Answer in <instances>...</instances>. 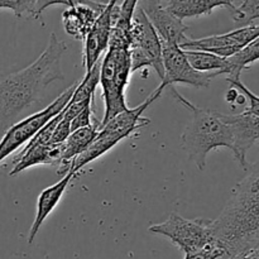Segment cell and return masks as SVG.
<instances>
[{
    "mask_svg": "<svg viewBox=\"0 0 259 259\" xmlns=\"http://www.w3.org/2000/svg\"><path fill=\"white\" fill-rule=\"evenodd\" d=\"M186 108L192 111L194 116L182 132L181 147L197 168L202 171L206 166L207 154L212 149L224 147L232 151V131L219 111L200 109L190 101Z\"/></svg>",
    "mask_w": 259,
    "mask_h": 259,
    "instance_id": "3957f363",
    "label": "cell"
},
{
    "mask_svg": "<svg viewBox=\"0 0 259 259\" xmlns=\"http://www.w3.org/2000/svg\"><path fill=\"white\" fill-rule=\"evenodd\" d=\"M259 37V25H244L224 34L209 35L199 39H187L180 46L185 51H205L220 57H232L243 47Z\"/></svg>",
    "mask_w": 259,
    "mask_h": 259,
    "instance_id": "9c48e42d",
    "label": "cell"
},
{
    "mask_svg": "<svg viewBox=\"0 0 259 259\" xmlns=\"http://www.w3.org/2000/svg\"><path fill=\"white\" fill-rule=\"evenodd\" d=\"M71 134V121L67 120L62 116V119L60 120V123L56 126L55 132H53L52 139H51V143L52 144H61L65 143L66 139L68 138V136Z\"/></svg>",
    "mask_w": 259,
    "mask_h": 259,
    "instance_id": "d4e9b609",
    "label": "cell"
},
{
    "mask_svg": "<svg viewBox=\"0 0 259 259\" xmlns=\"http://www.w3.org/2000/svg\"><path fill=\"white\" fill-rule=\"evenodd\" d=\"M77 83L78 82H73L70 88L66 89L53 103L46 106L45 109H42L38 113L27 116L23 120L17 121V123L13 124L10 128H8L5 131L4 136H3L2 141H0V163L5 158H8L10 154L18 151L20 147L27 144L33 138V136L47 121L55 118L57 114H60L67 106L71 98H72V94L75 91Z\"/></svg>",
    "mask_w": 259,
    "mask_h": 259,
    "instance_id": "8992f818",
    "label": "cell"
},
{
    "mask_svg": "<svg viewBox=\"0 0 259 259\" xmlns=\"http://www.w3.org/2000/svg\"><path fill=\"white\" fill-rule=\"evenodd\" d=\"M35 2L37 0H0V9H10L15 17L34 18Z\"/></svg>",
    "mask_w": 259,
    "mask_h": 259,
    "instance_id": "7402d4cb",
    "label": "cell"
},
{
    "mask_svg": "<svg viewBox=\"0 0 259 259\" xmlns=\"http://www.w3.org/2000/svg\"><path fill=\"white\" fill-rule=\"evenodd\" d=\"M93 111L94 105H89L86 106L81 113H78L77 115L71 120V132L90 125V124L93 123V121H91V119H93Z\"/></svg>",
    "mask_w": 259,
    "mask_h": 259,
    "instance_id": "484cf974",
    "label": "cell"
},
{
    "mask_svg": "<svg viewBox=\"0 0 259 259\" xmlns=\"http://www.w3.org/2000/svg\"><path fill=\"white\" fill-rule=\"evenodd\" d=\"M66 50V42L52 33L47 47L34 62L18 72L0 76V132L10 128L23 111L39 103L51 83L63 80Z\"/></svg>",
    "mask_w": 259,
    "mask_h": 259,
    "instance_id": "6da1fadb",
    "label": "cell"
},
{
    "mask_svg": "<svg viewBox=\"0 0 259 259\" xmlns=\"http://www.w3.org/2000/svg\"><path fill=\"white\" fill-rule=\"evenodd\" d=\"M230 14L235 23L249 25L253 20L259 19V0H242L239 7Z\"/></svg>",
    "mask_w": 259,
    "mask_h": 259,
    "instance_id": "44dd1931",
    "label": "cell"
},
{
    "mask_svg": "<svg viewBox=\"0 0 259 259\" xmlns=\"http://www.w3.org/2000/svg\"><path fill=\"white\" fill-rule=\"evenodd\" d=\"M227 81L230 83L232 88L238 89V90H239L240 93L247 98V100L249 101V106H248V109L245 111H248V113L253 114V115L258 116L259 118V96L255 95L254 93H252V91H250L249 89H248L247 86L240 81V78L227 77Z\"/></svg>",
    "mask_w": 259,
    "mask_h": 259,
    "instance_id": "cb8c5ba5",
    "label": "cell"
},
{
    "mask_svg": "<svg viewBox=\"0 0 259 259\" xmlns=\"http://www.w3.org/2000/svg\"><path fill=\"white\" fill-rule=\"evenodd\" d=\"M132 75L129 50L108 48L100 62L99 83L103 90L105 111L100 126L108 123L119 113L128 109L125 101V89Z\"/></svg>",
    "mask_w": 259,
    "mask_h": 259,
    "instance_id": "277c9868",
    "label": "cell"
},
{
    "mask_svg": "<svg viewBox=\"0 0 259 259\" xmlns=\"http://www.w3.org/2000/svg\"><path fill=\"white\" fill-rule=\"evenodd\" d=\"M162 61H163L164 88H169L174 83L194 86V88H209L212 78L217 77V72H200L196 71L186 58L184 50L179 46L166 45L162 42Z\"/></svg>",
    "mask_w": 259,
    "mask_h": 259,
    "instance_id": "ba28073f",
    "label": "cell"
},
{
    "mask_svg": "<svg viewBox=\"0 0 259 259\" xmlns=\"http://www.w3.org/2000/svg\"><path fill=\"white\" fill-rule=\"evenodd\" d=\"M63 153V143L61 144H25L20 153L15 157L14 167L10 171L9 176H17L20 172L25 171L38 164H51L60 166Z\"/></svg>",
    "mask_w": 259,
    "mask_h": 259,
    "instance_id": "5bb4252c",
    "label": "cell"
},
{
    "mask_svg": "<svg viewBox=\"0 0 259 259\" xmlns=\"http://www.w3.org/2000/svg\"><path fill=\"white\" fill-rule=\"evenodd\" d=\"M132 72L146 67H152L163 80V61H162V40L143 10L137 7L131 28Z\"/></svg>",
    "mask_w": 259,
    "mask_h": 259,
    "instance_id": "5b68a950",
    "label": "cell"
},
{
    "mask_svg": "<svg viewBox=\"0 0 259 259\" xmlns=\"http://www.w3.org/2000/svg\"><path fill=\"white\" fill-rule=\"evenodd\" d=\"M105 4L77 0L73 7L67 8L62 14L63 28L66 33L75 39L83 42Z\"/></svg>",
    "mask_w": 259,
    "mask_h": 259,
    "instance_id": "4fadbf2b",
    "label": "cell"
},
{
    "mask_svg": "<svg viewBox=\"0 0 259 259\" xmlns=\"http://www.w3.org/2000/svg\"><path fill=\"white\" fill-rule=\"evenodd\" d=\"M99 76H100V62L96 63L90 72L85 73L82 80L77 83L72 94L70 104L82 103L86 100H94V94L99 85Z\"/></svg>",
    "mask_w": 259,
    "mask_h": 259,
    "instance_id": "ffe728a7",
    "label": "cell"
},
{
    "mask_svg": "<svg viewBox=\"0 0 259 259\" xmlns=\"http://www.w3.org/2000/svg\"><path fill=\"white\" fill-rule=\"evenodd\" d=\"M116 4L118 0H108L83 40V66L86 73L93 70L94 66L100 60L101 55L108 50Z\"/></svg>",
    "mask_w": 259,
    "mask_h": 259,
    "instance_id": "30bf717a",
    "label": "cell"
},
{
    "mask_svg": "<svg viewBox=\"0 0 259 259\" xmlns=\"http://www.w3.org/2000/svg\"><path fill=\"white\" fill-rule=\"evenodd\" d=\"M75 177V175L72 172H68L66 174L62 179L58 182H56L52 186L47 187V189L43 190L40 192V195L38 196L37 200V212H35L34 222H33L32 227L29 229V234H28V244H33L35 237H37L38 232H39L40 227L45 223V220L47 219L48 215L56 209V206L58 205V202L62 199L63 194L67 190L68 185H70L71 180Z\"/></svg>",
    "mask_w": 259,
    "mask_h": 259,
    "instance_id": "9a60e30c",
    "label": "cell"
},
{
    "mask_svg": "<svg viewBox=\"0 0 259 259\" xmlns=\"http://www.w3.org/2000/svg\"><path fill=\"white\" fill-rule=\"evenodd\" d=\"M159 2H163V0H159Z\"/></svg>",
    "mask_w": 259,
    "mask_h": 259,
    "instance_id": "f546056e",
    "label": "cell"
},
{
    "mask_svg": "<svg viewBox=\"0 0 259 259\" xmlns=\"http://www.w3.org/2000/svg\"><path fill=\"white\" fill-rule=\"evenodd\" d=\"M167 10L179 19L196 18L211 14L215 8H227L230 13L235 10L234 0H163Z\"/></svg>",
    "mask_w": 259,
    "mask_h": 259,
    "instance_id": "2e32d148",
    "label": "cell"
},
{
    "mask_svg": "<svg viewBox=\"0 0 259 259\" xmlns=\"http://www.w3.org/2000/svg\"><path fill=\"white\" fill-rule=\"evenodd\" d=\"M259 60V37L255 38L245 47H243L239 52L227 58V67L224 73H227L230 78H240V73L243 70L249 67V65Z\"/></svg>",
    "mask_w": 259,
    "mask_h": 259,
    "instance_id": "ac0fdd59",
    "label": "cell"
},
{
    "mask_svg": "<svg viewBox=\"0 0 259 259\" xmlns=\"http://www.w3.org/2000/svg\"><path fill=\"white\" fill-rule=\"evenodd\" d=\"M77 3V0H37L35 2V9H34V18L38 19L40 18V14L47 9L48 7H52V5H66V7L71 8Z\"/></svg>",
    "mask_w": 259,
    "mask_h": 259,
    "instance_id": "4316f807",
    "label": "cell"
},
{
    "mask_svg": "<svg viewBox=\"0 0 259 259\" xmlns=\"http://www.w3.org/2000/svg\"><path fill=\"white\" fill-rule=\"evenodd\" d=\"M99 129H100V123H99L98 120H94V123H91L89 126L76 129V131L71 132L68 138L66 139V142L63 143L62 159H61V163L57 169L58 175H63V176H65L66 174L70 172L71 161H72L76 156L82 153V152L90 146V143L94 141V138L98 136Z\"/></svg>",
    "mask_w": 259,
    "mask_h": 259,
    "instance_id": "e0dca14e",
    "label": "cell"
},
{
    "mask_svg": "<svg viewBox=\"0 0 259 259\" xmlns=\"http://www.w3.org/2000/svg\"><path fill=\"white\" fill-rule=\"evenodd\" d=\"M139 8L147 15L163 43L180 47L189 39L185 34L189 30V27L169 10H167L159 0H142Z\"/></svg>",
    "mask_w": 259,
    "mask_h": 259,
    "instance_id": "7c38bea8",
    "label": "cell"
},
{
    "mask_svg": "<svg viewBox=\"0 0 259 259\" xmlns=\"http://www.w3.org/2000/svg\"><path fill=\"white\" fill-rule=\"evenodd\" d=\"M220 116L232 131L233 156L242 168L248 169L249 163L247 161V153L259 139V118L248 111L234 115L220 113Z\"/></svg>",
    "mask_w": 259,
    "mask_h": 259,
    "instance_id": "8fae6325",
    "label": "cell"
},
{
    "mask_svg": "<svg viewBox=\"0 0 259 259\" xmlns=\"http://www.w3.org/2000/svg\"><path fill=\"white\" fill-rule=\"evenodd\" d=\"M228 259H259V244L244 250V252L239 253V254L233 255V257Z\"/></svg>",
    "mask_w": 259,
    "mask_h": 259,
    "instance_id": "83f0119b",
    "label": "cell"
},
{
    "mask_svg": "<svg viewBox=\"0 0 259 259\" xmlns=\"http://www.w3.org/2000/svg\"><path fill=\"white\" fill-rule=\"evenodd\" d=\"M185 259H225V250L217 242H214L195 252L186 253Z\"/></svg>",
    "mask_w": 259,
    "mask_h": 259,
    "instance_id": "603a6c76",
    "label": "cell"
},
{
    "mask_svg": "<svg viewBox=\"0 0 259 259\" xmlns=\"http://www.w3.org/2000/svg\"><path fill=\"white\" fill-rule=\"evenodd\" d=\"M148 230L168 238L185 254L215 242L211 232V220H189L176 212H172L166 222L149 227Z\"/></svg>",
    "mask_w": 259,
    "mask_h": 259,
    "instance_id": "52a82bcc",
    "label": "cell"
},
{
    "mask_svg": "<svg viewBox=\"0 0 259 259\" xmlns=\"http://www.w3.org/2000/svg\"><path fill=\"white\" fill-rule=\"evenodd\" d=\"M186 58L190 65L200 72H217V76L224 73L227 67V58L220 57L214 53L205 52V51H185Z\"/></svg>",
    "mask_w": 259,
    "mask_h": 259,
    "instance_id": "d6986e66",
    "label": "cell"
},
{
    "mask_svg": "<svg viewBox=\"0 0 259 259\" xmlns=\"http://www.w3.org/2000/svg\"><path fill=\"white\" fill-rule=\"evenodd\" d=\"M239 95H240V91L238 90V89L232 88V86H230V89L228 90L227 95H225V100H227L228 104H230V105L234 106V105H237V100H238V98H239Z\"/></svg>",
    "mask_w": 259,
    "mask_h": 259,
    "instance_id": "f1b7e54d",
    "label": "cell"
},
{
    "mask_svg": "<svg viewBox=\"0 0 259 259\" xmlns=\"http://www.w3.org/2000/svg\"><path fill=\"white\" fill-rule=\"evenodd\" d=\"M248 169L219 217L211 220L212 237L225 250V259L259 244V163Z\"/></svg>",
    "mask_w": 259,
    "mask_h": 259,
    "instance_id": "7a4b0ae2",
    "label": "cell"
}]
</instances>
